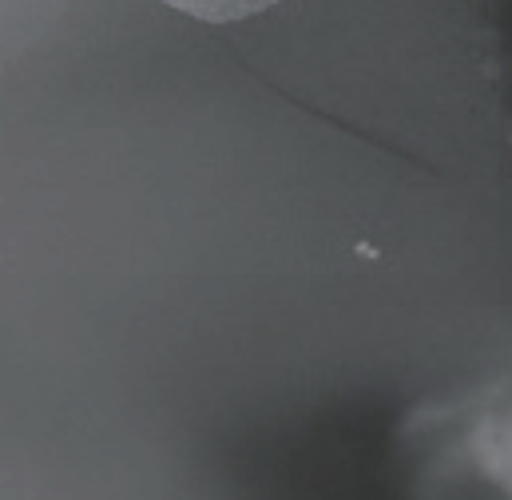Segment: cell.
Here are the masks:
<instances>
[{
    "label": "cell",
    "instance_id": "6da1fadb",
    "mask_svg": "<svg viewBox=\"0 0 512 500\" xmlns=\"http://www.w3.org/2000/svg\"><path fill=\"white\" fill-rule=\"evenodd\" d=\"M159 4H167L191 20H203V24H235V20L266 12L278 0H159Z\"/></svg>",
    "mask_w": 512,
    "mask_h": 500
}]
</instances>
